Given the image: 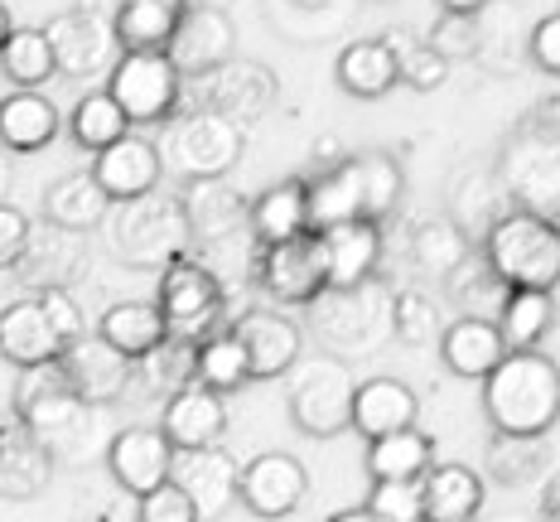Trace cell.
<instances>
[{
    "label": "cell",
    "mask_w": 560,
    "mask_h": 522,
    "mask_svg": "<svg viewBox=\"0 0 560 522\" xmlns=\"http://www.w3.org/2000/svg\"><path fill=\"white\" fill-rule=\"evenodd\" d=\"M493 174H498V189H503L508 208H522V213L560 223V116L556 107H541L527 121L512 126L508 141L498 146Z\"/></svg>",
    "instance_id": "6da1fadb"
},
{
    "label": "cell",
    "mask_w": 560,
    "mask_h": 522,
    "mask_svg": "<svg viewBox=\"0 0 560 522\" xmlns=\"http://www.w3.org/2000/svg\"><path fill=\"white\" fill-rule=\"evenodd\" d=\"M483 416L498 436H551L560 421V363L541 348L508 353L483 378Z\"/></svg>",
    "instance_id": "7a4b0ae2"
},
{
    "label": "cell",
    "mask_w": 560,
    "mask_h": 522,
    "mask_svg": "<svg viewBox=\"0 0 560 522\" xmlns=\"http://www.w3.org/2000/svg\"><path fill=\"white\" fill-rule=\"evenodd\" d=\"M478 257L508 290H556L560 286V223L508 208L478 237Z\"/></svg>",
    "instance_id": "3957f363"
},
{
    "label": "cell",
    "mask_w": 560,
    "mask_h": 522,
    "mask_svg": "<svg viewBox=\"0 0 560 522\" xmlns=\"http://www.w3.org/2000/svg\"><path fill=\"white\" fill-rule=\"evenodd\" d=\"M310 334L329 348V358H372L392 339V295L382 281L353 290H319L305 305Z\"/></svg>",
    "instance_id": "277c9868"
},
{
    "label": "cell",
    "mask_w": 560,
    "mask_h": 522,
    "mask_svg": "<svg viewBox=\"0 0 560 522\" xmlns=\"http://www.w3.org/2000/svg\"><path fill=\"white\" fill-rule=\"evenodd\" d=\"M353 373L343 358H300L285 373V411L290 426L310 440H334L353 421Z\"/></svg>",
    "instance_id": "5b68a950"
},
{
    "label": "cell",
    "mask_w": 560,
    "mask_h": 522,
    "mask_svg": "<svg viewBox=\"0 0 560 522\" xmlns=\"http://www.w3.org/2000/svg\"><path fill=\"white\" fill-rule=\"evenodd\" d=\"M92 411L97 406H83L73 392L63 387L58 378V363H44V368H20V382H15V421L39 440L44 450L54 455H73V445H83V436L92 431Z\"/></svg>",
    "instance_id": "8992f818"
},
{
    "label": "cell",
    "mask_w": 560,
    "mask_h": 522,
    "mask_svg": "<svg viewBox=\"0 0 560 522\" xmlns=\"http://www.w3.org/2000/svg\"><path fill=\"white\" fill-rule=\"evenodd\" d=\"M242 150H247V126L208 107L174 116L165 136V155L179 179H228L237 170Z\"/></svg>",
    "instance_id": "52a82bcc"
},
{
    "label": "cell",
    "mask_w": 560,
    "mask_h": 522,
    "mask_svg": "<svg viewBox=\"0 0 560 522\" xmlns=\"http://www.w3.org/2000/svg\"><path fill=\"white\" fill-rule=\"evenodd\" d=\"M107 97L126 112L131 126H160L179 116L184 78L160 49H126L107 73Z\"/></svg>",
    "instance_id": "ba28073f"
},
{
    "label": "cell",
    "mask_w": 560,
    "mask_h": 522,
    "mask_svg": "<svg viewBox=\"0 0 560 522\" xmlns=\"http://www.w3.org/2000/svg\"><path fill=\"white\" fill-rule=\"evenodd\" d=\"M116 252L131 266H165L174 257L189 252V223H184V204L179 194H145V199L121 204V218H116Z\"/></svg>",
    "instance_id": "9c48e42d"
},
{
    "label": "cell",
    "mask_w": 560,
    "mask_h": 522,
    "mask_svg": "<svg viewBox=\"0 0 560 522\" xmlns=\"http://www.w3.org/2000/svg\"><path fill=\"white\" fill-rule=\"evenodd\" d=\"M223 281H218L213 271H208L198 257H174L165 271H160V286H155V305L160 315H165L170 334H179V339H208L213 329H223Z\"/></svg>",
    "instance_id": "30bf717a"
},
{
    "label": "cell",
    "mask_w": 560,
    "mask_h": 522,
    "mask_svg": "<svg viewBox=\"0 0 560 522\" xmlns=\"http://www.w3.org/2000/svg\"><path fill=\"white\" fill-rule=\"evenodd\" d=\"M252 286L261 290L271 305H300V310H305L310 300L324 290V252H319V237L305 232V237L276 242V247H256Z\"/></svg>",
    "instance_id": "8fae6325"
},
{
    "label": "cell",
    "mask_w": 560,
    "mask_h": 522,
    "mask_svg": "<svg viewBox=\"0 0 560 522\" xmlns=\"http://www.w3.org/2000/svg\"><path fill=\"white\" fill-rule=\"evenodd\" d=\"M310 498V469L285 450H261L252 464H242L237 474V503L252 518L280 522L290 518Z\"/></svg>",
    "instance_id": "7c38bea8"
},
{
    "label": "cell",
    "mask_w": 560,
    "mask_h": 522,
    "mask_svg": "<svg viewBox=\"0 0 560 522\" xmlns=\"http://www.w3.org/2000/svg\"><path fill=\"white\" fill-rule=\"evenodd\" d=\"M58 378H63V387L83 406H112L116 397H126L136 363L126 353H116L107 339L83 334V339H73L58 353Z\"/></svg>",
    "instance_id": "4fadbf2b"
},
{
    "label": "cell",
    "mask_w": 560,
    "mask_h": 522,
    "mask_svg": "<svg viewBox=\"0 0 560 522\" xmlns=\"http://www.w3.org/2000/svg\"><path fill=\"white\" fill-rule=\"evenodd\" d=\"M324 252V290H353L382 276L387 257V223H338L329 232H314Z\"/></svg>",
    "instance_id": "5bb4252c"
},
{
    "label": "cell",
    "mask_w": 560,
    "mask_h": 522,
    "mask_svg": "<svg viewBox=\"0 0 560 522\" xmlns=\"http://www.w3.org/2000/svg\"><path fill=\"white\" fill-rule=\"evenodd\" d=\"M237 54V25H232L228 10H208V5H189L174 30V39L165 44V58L174 63L179 78H208L223 63H232Z\"/></svg>",
    "instance_id": "9a60e30c"
},
{
    "label": "cell",
    "mask_w": 560,
    "mask_h": 522,
    "mask_svg": "<svg viewBox=\"0 0 560 522\" xmlns=\"http://www.w3.org/2000/svg\"><path fill=\"white\" fill-rule=\"evenodd\" d=\"M237 460L228 450L208 445V450H174L170 464V484L189 494V503L198 508V522H218L237 503Z\"/></svg>",
    "instance_id": "2e32d148"
},
{
    "label": "cell",
    "mask_w": 560,
    "mask_h": 522,
    "mask_svg": "<svg viewBox=\"0 0 560 522\" xmlns=\"http://www.w3.org/2000/svg\"><path fill=\"white\" fill-rule=\"evenodd\" d=\"M107 469L112 479L121 484L131 498H145L150 489H160V484H170V464H174V445L165 440L160 426H126V431H116L107 445Z\"/></svg>",
    "instance_id": "e0dca14e"
},
{
    "label": "cell",
    "mask_w": 560,
    "mask_h": 522,
    "mask_svg": "<svg viewBox=\"0 0 560 522\" xmlns=\"http://www.w3.org/2000/svg\"><path fill=\"white\" fill-rule=\"evenodd\" d=\"M44 34H49V44H54V63H58V73H63V78H78V83L107 78V73H112V63L121 58V44H116L112 25L78 15V10L58 15Z\"/></svg>",
    "instance_id": "ac0fdd59"
},
{
    "label": "cell",
    "mask_w": 560,
    "mask_h": 522,
    "mask_svg": "<svg viewBox=\"0 0 560 522\" xmlns=\"http://www.w3.org/2000/svg\"><path fill=\"white\" fill-rule=\"evenodd\" d=\"M160 170H165L160 146L150 141V136L126 131L116 146L97 150L88 174L102 184V194H107L112 204H131V199H145V194L160 189Z\"/></svg>",
    "instance_id": "d6986e66"
},
{
    "label": "cell",
    "mask_w": 560,
    "mask_h": 522,
    "mask_svg": "<svg viewBox=\"0 0 560 522\" xmlns=\"http://www.w3.org/2000/svg\"><path fill=\"white\" fill-rule=\"evenodd\" d=\"M228 329L237 334L242 348H247L252 382L285 378L290 368L300 363V348H305V339H300V324L285 320L280 310H242Z\"/></svg>",
    "instance_id": "ffe728a7"
},
{
    "label": "cell",
    "mask_w": 560,
    "mask_h": 522,
    "mask_svg": "<svg viewBox=\"0 0 560 522\" xmlns=\"http://www.w3.org/2000/svg\"><path fill=\"white\" fill-rule=\"evenodd\" d=\"M179 204H184V223H189V242H198V247L247 232L252 199L232 179H184Z\"/></svg>",
    "instance_id": "44dd1931"
},
{
    "label": "cell",
    "mask_w": 560,
    "mask_h": 522,
    "mask_svg": "<svg viewBox=\"0 0 560 522\" xmlns=\"http://www.w3.org/2000/svg\"><path fill=\"white\" fill-rule=\"evenodd\" d=\"M276 92H280L276 73L266 63H252V58H232V63H223L218 73L203 78L208 112H223L228 121H237V126H247L256 116L271 112Z\"/></svg>",
    "instance_id": "7402d4cb"
},
{
    "label": "cell",
    "mask_w": 560,
    "mask_h": 522,
    "mask_svg": "<svg viewBox=\"0 0 560 522\" xmlns=\"http://www.w3.org/2000/svg\"><path fill=\"white\" fill-rule=\"evenodd\" d=\"M160 431L174 450H208L223 445L228 436V397L203 382H189L184 392L165 397V411H160Z\"/></svg>",
    "instance_id": "603a6c76"
},
{
    "label": "cell",
    "mask_w": 560,
    "mask_h": 522,
    "mask_svg": "<svg viewBox=\"0 0 560 522\" xmlns=\"http://www.w3.org/2000/svg\"><path fill=\"white\" fill-rule=\"evenodd\" d=\"M83 266H88L83 232H63V228L44 223V228H30V247L15 271L39 295V290H68L83 276Z\"/></svg>",
    "instance_id": "cb8c5ba5"
},
{
    "label": "cell",
    "mask_w": 560,
    "mask_h": 522,
    "mask_svg": "<svg viewBox=\"0 0 560 522\" xmlns=\"http://www.w3.org/2000/svg\"><path fill=\"white\" fill-rule=\"evenodd\" d=\"M420 421V397L411 382L401 378H368L353 387V421L348 431H358L363 440H382L392 431H406V426Z\"/></svg>",
    "instance_id": "d4e9b609"
},
{
    "label": "cell",
    "mask_w": 560,
    "mask_h": 522,
    "mask_svg": "<svg viewBox=\"0 0 560 522\" xmlns=\"http://www.w3.org/2000/svg\"><path fill=\"white\" fill-rule=\"evenodd\" d=\"M440 358H445V368L454 378H478L483 382L508 358V344H503V334H498L493 320L459 315V320L445 324V334H440Z\"/></svg>",
    "instance_id": "484cf974"
},
{
    "label": "cell",
    "mask_w": 560,
    "mask_h": 522,
    "mask_svg": "<svg viewBox=\"0 0 560 522\" xmlns=\"http://www.w3.org/2000/svg\"><path fill=\"white\" fill-rule=\"evenodd\" d=\"M58 353H63V339L44 320L39 300H15L0 310V358H10L15 368H44L58 363Z\"/></svg>",
    "instance_id": "4316f807"
},
{
    "label": "cell",
    "mask_w": 560,
    "mask_h": 522,
    "mask_svg": "<svg viewBox=\"0 0 560 522\" xmlns=\"http://www.w3.org/2000/svg\"><path fill=\"white\" fill-rule=\"evenodd\" d=\"M420 489H425V522H478L488 503L483 474L469 464H430Z\"/></svg>",
    "instance_id": "83f0119b"
},
{
    "label": "cell",
    "mask_w": 560,
    "mask_h": 522,
    "mask_svg": "<svg viewBox=\"0 0 560 522\" xmlns=\"http://www.w3.org/2000/svg\"><path fill=\"white\" fill-rule=\"evenodd\" d=\"M247 232L256 237V247H276V242L305 237V232H310L305 174H295V179H280L266 194H256L252 213H247Z\"/></svg>",
    "instance_id": "f1b7e54d"
},
{
    "label": "cell",
    "mask_w": 560,
    "mask_h": 522,
    "mask_svg": "<svg viewBox=\"0 0 560 522\" xmlns=\"http://www.w3.org/2000/svg\"><path fill=\"white\" fill-rule=\"evenodd\" d=\"M54 479V455L20 421L0 426V498H39Z\"/></svg>",
    "instance_id": "f546056e"
},
{
    "label": "cell",
    "mask_w": 560,
    "mask_h": 522,
    "mask_svg": "<svg viewBox=\"0 0 560 522\" xmlns=\"http://www.w3.org/2000/svg\"><path fill=\"white\" fill-rule=\"evenodd\" d=\"M58 126H63V116L44 92L15 88L10 97H0V146L15 155H39L58 136Z\"/></svg>",
    "instance_id": "4dcf8cb0"
},
{
    "label": "cell",
    "mask_w": 560,
    "mask_h": 522,
    "mask_svg": "<svg viewBox=\"0 0 560 522\" xmlns=\"http://www.w3.org/2000/svg\"><path fill=\"white\" fill-rule=\"evenodd\" d=\"M112 218V199L102 194V184L92 174H63L44 189V223L63 228V232H88L102 228Z\"/></svg>",
    "instance_id": "1f68e13d"
},
{
    "label": "cell",
    "mask_w": 560,
    "mask_h": 522,
    "mask_svg": "<svg viewBox=\"0 0 560 522\" xmlns=\"http://www.w3.org/2000/svg\"><path fill=\"white\" fill-rule=\"evenodd\" d=\"M97 339H107L116 353H126L136 363V358H145L150 348H160L170 339V324L160 315L155 300H116V305L102 310Z\"/></svg>",
    "instance_id": "d6a6232c"
},
{
    "label": "cell",
    "mask_w": 560,
    "mask_h": 522,
    "mask_svg": "<svg viewBox=\"0 0 560 522\" xmlns=\"http://www.w3.org/2000/svg\"><path fill=\"white\" fill-rule=\"evenodd\" d=\"M334 78H338V88L358 102L387 97V92L401 83V73H396V54L387 49V39H353L348 49H338Z\"/></svg>",
    "instance_id": "836d02e7"
},
{
    "label": "cell",
    "mask_w": 560,
    "mask_h": 522,
    "mask_svg": "<svg viewBox=\"0 0 560 522\" xmlns=\"http://www.w3.org/2000/svg\"><path fill=\"white\" fill-rule=\"evenodd\" d=\"M184 10H189V0H121V10H116L112 20V34L116 44L126 49H160L165 54V44L174 39V30H179Z\"/></svg>",
    "instance_id": "e575fe53"
},
{
    "label": "cell",
    "mask_w": 560,
    "mask_h": 522,
    "mask_svg": "<svg viewBox=\"0 0 560 522\" xmlns=\"http://www.w3.org/2000/svg\"><path fill=\"white\" fill-rule=\"evenodd\" d=\"M483 469L498 489H527V484L546 479V469H551L546 436H498L493 431V440L483 450Z\"/></svg>",
    "instance_id": "d590c367"
},
{
    "label": "cell",
    "mask_w": 560,
    "mask_h": 522,
    "mask_svg": "<svg viewBox=\"0 0 560 522\" xmlns=\"http://www.w3.org/2000/svg\"><path fill=\"white\" fill-rule=\"evenodd\" d=\"M493 324H498V334H503L508 353L541 348V339L556 329V295L551 290H508Z\"/></svg>",
    "instance_id": "8d00e7d4"
},
{
    "label": "cell",
    "mask_w": 560,
    "mask_h": 522,
    "mask_svg": "<svg viewBox=\"0 0 560 522\" xmlns=\"http://www.w3.org/2000/svg\"><path fill=\"white\" fill-rule=\"evenodd\" d=\"M348 170H353L358 194H363V218L368 223H387L406 194V174L396 165V155H387V150H353Z\"/></svg>",
    "instance_id": "74e56055"
},
{
    "label": "cell",
    "mask_w": 560,
    "mask_h": 522,
    "mask_svg": "<svg viewBox=\"0 0 560 522\" xmlns=\"http://www.w3.org/2000/svg\"><path fill=\"white\" fill-rule=\"evenodd\" d=\"M469 257L474 247L454 218H425V223L411 228V266L430 281H450Z\"/></svg>",
    "instance_id": "f35d334b"
},
{
    "label": "cell",
    "mask_w": 560,
    "mask_h": 522,
    "mask_svg": "<svg viewBox=\"0 0 560 522\" xmlns=\"http://www.w3.org/2000/svg\"><path fill=\"white\" fill-rule=\"evenodd\" d=\"M450 204H454L450 218L464 228V237H474V232L483 237V232L508 213V199H503V189H498V174L483 170V165H469V170L454 174Z\"/></svg>",
    "instance_id": "ab89813d"
},
{
    "label": "cell",
    "mask_w": 560,
    "mask_h": 522,
    "mask_svg": "<svg viewBox=\"0 0 560 522\" xmlns=\"http://www.w3.org/2000/svg\"><path fill=\"white\" fill-rule=\"evenodd\" d=\"M430 464H435V440H430L420 426H406V431H392L382 440H368V474L377 479H425Z\"/></svg>",
    "instance_id": "60d3db41"
},
{
    "label": "cell",
    "mask_w": 560,
    "mask_h": 522,
    "mask_svg": "<svg viewBox=\"0 0 560 522\" xmlns=\"http://www.w3.org/2000/svg\"><path fill=\"white\" fill-rule=\"evenodd\" d=\"M194 382H203V387L223 392H242L252 382V363H247V348L237 344V334L228 329H213L208 339H198V353H194Z\"/></svg>",
    "instance_id": "b9f144b4"
},
{
    "label": "cell",
    "mask_w": 560,
    "mask_h": 522,
    "mask_svg": "<svg viewBox=\"0 0 560 522\" xmlns=\"http://www.w3.org/2000/svg\"><path fill=\"white\" fill-rule=\"evenodd\" d=\"M126 131H131V121H126V112L107 97V88H92L88 97H78L73 112H68V141L92 150V155L116 146Z\"/></svg>",
    "instance_id": "7bdbcfd3"
},
{
    "label": "cell",
    "mask_w": 560,
    "mask_h": 522,
    "mask_svg": "<svg viewBox=\"0 0 560 522\" xmlns=\"http://www.w3.org/2000/svg\"><path fill=\"white\" fill-rule=\"evenodd\" d=\"M0 73H5L15 88H25V92H39L49 78H58L49 34L44 30H15L5 39V49H0Z\"/></svg>",
    "instance_id": "ee69618b"
},
{
    "label": "cell",
    "mask_w": 560,
    "mask_h": 522,
    "mask_svg": "<svg viewBox=\"0 0 560 522\" xmlns=\"http://www.w3.org/2000/svg\"><path fill=\"white\" fill-rule=\"evenodd\" d=\"M194 353H198L194 339H179V334H170L160 348H150L145 358H136V373L145 378L150 392H160V397H174V392H184L194 382Z\"/></svg>",
    "instance_id": "f6af8a7d"
},
{
    "label": "cell",
    "mask_w": 560,
    "mask_h": 522,
    "mask_svg": "<svg viewBox=\"0 0 560 522\" xmlns=\"http://www.w3.org/2000/svg\"><path fill=\"white\" fill-rule=\"evenodd\" d=\"M392 334L406 348L440 344V334H445V320H440L435 295H425V290H416V286L411 290H396V295H392Z\"/></svg>",
    "instance_id": "bcb514c9"
},
{
    "label": "cell",
    "mask_w": 560,
    "mask_h": 522,
    "mask_svg": "<svg viewBox=\"0 0 560 522\" xmlns=\"http://www.w3.org/2000/svg\"><path fill=\"white\" fill-rule=\"evenodd\" d=\"M445 286H450V295L459 300V315H474V320H498V305H503V295H508V286L488 271L478 252L450 276Z\"/></svg>",
    "instance_id": "7dc6e473"
},
{
    "label": "cell",
    "mask_w": 560,
    "mask_h": 522,
    "mask_svg": "<svg viewBox=\"0 0 560 522\" xmlns=\"http://www.w3.org/2000/svg\"><path fill=\"white\" fill-rule=\"evenodd\" d=\"M382 39H387V49L396 54V73H401V83L411 92H435L450 78V63L430 49L425 39H411V34H401V30L382 34Z\"/></svg>",
    "instance_id": "c3c4849f"
},
{
    "label": "cell",
    "mask_w": 560,
    "mask_h": 522,
    "mask_svg": "<svg viewBox=\"0 0 560 522\" xmlns=\"http://www.w3.org/2000/svg\"><path fill=\"white\" fill-rule=\"evenodd\" d=\"M363 508L382 522H425V489L420 479H377Z\"/></svg>",
    "instance_id": "681fc988"
},
{
    "label": "cell",
    "mask_w": 560,
    "mask_h": 522,
    "mask_svg": "<svg viewBox=\"0 0 560 522\" xmlns=\"http://www.w3.org/2000/svg\"><path fill=\"white\" fill-rule=\"evenodd\" d=\"M425 44L435 49L445 63H464V58H478V15H445L430 25Z\"/></svg>",
    "instance_id": "f907efd6"
},
{
    "label": "cell",
    "mask_w": 560,
    "mask_h": 522,
    "mask_svg": "<svg viewBox=\"0 0 560 522\" xmlns=\"http://www.w3.org/2000/svg\"><path fill=\"white\" fill-rule=\"evenodd\" d=\"M136 522H198V508L189 503V494L160 484L145 498H136Z\"/></svg>",
    "instance_id": "816d5d0a"
},
{
    "label": "cell",
    "mask_w": 560,
    "mask_h": 522,
    "mask_svg": "<svg viewBox=\"0 0 560 522\" xmlns=\"http://www.w3.org/2000/svg\"><path fill=\"white\" fill-rule=\"evenodd\" d=\"M39 310H44V320L54 324V334L63 339V348L73 344V339H83V305L73 300V290H39Z\"/></svg>",
    "instance_id": "f5cc1de1"
},
{
    "label": "cell",
    "mask_w": 560,
    "mask_h": 522,
    "mask_svg": "<svg viewBox=\"0 0 560 522\" xmlns=\"http://www.w3.org/2000/svg\"><path fill=\"white\" fill-rule=\"evenodd\" d=\"M527 63H536L541 73L560 78V10L541 15L536 25L527 30Z\"/></svg>",
    "instance_id": "db71d44e"
},
{
    "label": "cell",
    "mask_w": 560,
    "mask_h": 522,
    "mask_svg": "<svg viewBox=\"0 0 560 522\" xmlns=\"http://www.w3.org/2000/svg\"><path fill=\"white\" fill-rule=\"evenodd\" d=\"M30 218L15 204H0V271H15L30 247Z\"/></svg>",
    "instance_id": "11a10c76"
},
{
    "label": "cell",
    "mask_w": 560,
    "mask_h": 522,
    "mask_svg": "<svg viewBox=\"0 0 560 522\" xmlns=\"http://www.w3.org/2000/svg\"><path fill=\"white\" fill-rule=\"evenodd\" d=\"M536 522H560V469H546L541 498H536Z\"/></svg>",
    "instance_id": "9f6ffc18"
},
{
    "label": "cell",
    "mask_w": 560,
    "mask_h": 522,
    "mask_svg": "<svg viewBox=\"0 0 560 522\" xmlns=\"http://www.w3.org/2000/svg\"><path fill=\"white\" fill-rule=\"evenodd\" d=\"M73 10H78V15H88V20H102V25H112L116 10H121V0H73Z\"/></svg>",
    "instance_id": "6f0895ef"
},
{
    "label": "cell",
    "mask_w": 560,
    "mask_h": 522,
    "mask_svg": "<svg viewBox=\"0 0 560 522\" xmlns=\"http://www.w3.org/2000/svg\"><path fill=\"white\" fill-rule=\"evenodd\" d=\"M488 5H493V0H440L445 15H483Z\"/></svg>",
    "instance_id": "680465c9"
},
{
    "label": "cell",
    "mask_w": 560,
    "mask_h": 522,
    "mask_svg": "<svg viewBox=\"0 0 560 522\" xmlns=\"http://www.w3.org/2000/svg\"><path fill=\"white\" fill-rule=\"evenodd\" d=\"M329 522H382V518H372L368 508H343V513H334Z\"/></svg>",
    "instance_id": "91938a15"
},
{
    "label": "cell",
    "mask_w": 560,
    "mask_h": 522,
    "mask_svg": "<svg viewBox=\"0 0 560 522\" xmlns=\"http://www.w3.org/2000/svg\"><path fill=\"white\" fill-rule=\"evenodd\" d=\"M15 34V20H10V10H5V0H0V49H5V39Z\"/></svg>",
    "instance_id": "94428289"
},
{
    "label": "cell",
    "mask_w": 560,
    "mask_h": 522,
    "mask_svg": "<svg viewBox=\"0 0 560 522\" xmlns=\"http://www.w3.org/2000/svg\"><path fill=\"white\" fill-rule=\"evenodd\" d=\"M285 5H295V10H329V5H338V0H285Z\"/></svg>",
    "instance_id": "6125c7cd"
},
{
    "label": "cell",
    "mask_w": 560,
    "mask_h": 522,
    "mask_svg": "<svg viewBox=\"0 0 560 522\" xmlns=\"http://www.w3.org/2000/svg\"><path fill=\"white\" fill-rule=\"evenodd\" d=\"M189 5H208V10H223V0H189Z\"/></svg>",
    "instance_id": "be15d7a7"
},
{
    "label": "cell",
    "mask_w": 560,
    "mask_h": 522,
    "mask_svg": "<svg viewBox=\"0 0 560 522\" xmlns=\"http://www.w3.org/2000/svg\"><path fill=\"white\" fill-rule=\"evenodd\" d=\"M372 5H396V0H372Z\"/></svg>",
    "instance_id": "e7e4bbea"
},
{
    "label": "cell",
    "mask_w": 560,
    "mask_h": 522,
    "mask_svg": "<svg viewBox=\"0 0 560 522\" xmlns=\"http://www.w3.org/2000/svg\"><path fill=\"white\" fill-rule=\"evenodd\" d=\"M503 522H522V518H503Z\"/></svg>",
    "instance_id": "03108f58"
}]
</instances>
